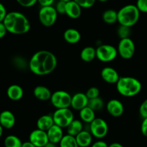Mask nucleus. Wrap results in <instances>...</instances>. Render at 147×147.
<instances>
[{"mask_svg": "<svg viewBox=\"0 0 147 147\" xmlns=\"http://www.w3.org/2000/svg\"><path fill=\"white\" fill-rule=\"evenodd\" d=\"M4 25L8 32L14 34H24L30 30V22L24 14L19 11L7 13L4 18Z\"/></svg>", "mask_w": 147, "mask_h": 147, "instance_id": "2", "label": "nucleus"}, {"mask_svg": "<svg viewBox=\"0 0 147 147\" xmlns=\"http://www.w3.org/2000/svg\"><path fill=\"white\" fill-rule=\"evenodd\" d=\"M44 147H57V144H56L52 143V142H49L48 143H47Z\"/></svg>", "mask_w": 147, "mask_h": 147, "instance_id": "44", "label": "nucleus"}, {"mask_svg": "<svg viewBox=\"0 0 147 147\" xmlns=\"http://www.w3.org/2000/svg\"><path fill=\"white\" fill-rule=\"evenodd\" d=\"M57 65V57L53 53L47 50H40L32 56L28 67L34 75L42 76L53 73Z\"/></svg>", "mask_w": 147, "mask_h": 147, "instance_id": "1", "label": "nucleus"}, {"mask_svg": "<svg viewBox=\"0 0 147 147\" xmlns=\"http://www.w3.org/2000/svg\"><path fill=\"white\" fill-rule=\"evenodd\" d=\"M54 1L55 0H37V2L41 5V7L52 6Z\"/></svg>", "mask_w": 147, "mask_h": 147, "instance_id": "39", "label": "nucleus"}, {"mask_svg": "<svg viewBox=\"0 0 147 147\" xmlns=\"http://www.w3.org/2000/svg\"><path fill=\"white\" fill-rule=\"evenodd\" d=\"M86 96L88 98V99L94 98L98 97L99 94H100V91L99 89L96 87H91L87 90L86 92Z\"/></svg>", "mask_w": 147, "mask_h": 147, "instance_id": "32", "label": "nucleus"}, {"mask_svg": "<svg viewBox=\"0 0 147 147\" xmlns=\"http://www.w3.org/2000/svg\"><path fill=\"white\" fill-rule=\"evenodd\" d=\"M140 11L134 4H127L118 11V22L120 25L131 27L138 22Z\"/></svg>", "mask_w": 147, "mask_h": 147, "instance_id": "4", "label": "nucleus"}, {"mask_svg": "<svg viewBox=\"0 0 147 147\" xmlns=\"http://www.w3.org/2000/svg\"><path fill=\"white\" fill-rule=\"evenodd\" d=\"M7 94L9 98L11 100H19L23 97L24 90H23L22 88L19 85H11L7 88Z\"/></svg>", "mask_w": 147, "mask_h": 147, "instance_id": "20", "label": "nucleus"}, {"mask_svg": "<svg viewBox=\"0 0 147 147\" xmlns=\"http://www.w3.org/2000/svg\"><path fill=\"white\" fill-rule=\"evenodd\" d=\"M102 18L104 22L109 24H113L118 22V11L114 9H107L103 13Z\"/></svg>", "mask_w": 147, "mask_h": 147, "instance_id": "26", "label": "nucleus"}, {"mask_svg": "<svg viewBox=\"0 0 147 147\" xmlns=\"http://www.w3.org/2000/svg\"><path fill=\"white\" fill-rule=\"evenodd\" d=\"M100 76L105 82L110 84H114L118 82L120 77L118 72L111 67H106L101 70Z\"/></svg>", "mask_w": 147, "mask_h": 147, "instance_id": "15", "label": "nucleus"}, {"mask_svg": "<svg viewBox=\"0 0 147 147\" xmlns=\"http://www.w3.org/2000/svg\"><path fill=\"white\" fill-rule=\"evenodd\" d=\"M96 1H100V2H106V1H109V0H96Z\"/></svg>", "mask_w": 147, "mask_h": 147, "instance_id": "46", "label": "nucleus"}, {"mask_svg": "<svg viewBox=\"0 0 147 147\" xmlns=\"http://www.w3.org/2000/svg\"><path fill=\"white\" fill-rule=\"evenodd\" d=\"M29 141L36 147H44L49 142L47 131L39 129L32 131L29 136Z\"/></svg>", "mask_w": 147, "mask_h": 147, "instance_id": "11", "label": "nucleus"}, {"mask_svg": "<svg viewBox=\"0 0 147 147\" xmlns=\"http://www.w3.org/2000/svg\"><path fill=\"white\" fill-rule=\"evenodd\" d=\"M72 96L65 90H57L52 93L50 101L56 109L69 108L71 105Z\"/></svg>", "mask_w": 147, "mask_h": 147, "instance_id": "8", "label": "nucleus"}, {"mask_svg": "<svg viewBox=\"0 0 147 147\" xmlns=\"http://www.w3.org/2000/svg\"><path fill=\"white\" fill-rule=\"evenodd\" d=\"M109 147H124L121 144L117 143V142H115V143H112L109 145Z\"/></svg>", "mask_w": 147, "mask_h": 147, "instance_id": "43", "label": "nucleus"}, {"mask_svg": "<svg viewBox=\"0 0 147 147\" xmlns=\"http://www.w3.org/2000/svg\"><path fill=\"white\" fill-rule=\"evenodd\" d=\"M82 8L88 9L94 5L96 0H74Z\"/></svg>", "mask_w": 147, "mask_h": 147, "instance_id": "31", "label": "nucleus"}, {"mask_svg": "<svg viewBox=\"0 0 147 147\" xmlns=\"http://www.w3.org/2000/svg\"><path fill=\"white\" fill-rule=\"evenodd\" d=\"M141 131L144 136L147 137V118L143 119V121L141 126Z\"/></svg>", "mask_w": 147, "mask_h": 147, "instance_id": "38", "label": "nucleus"}, {"mask_svg": "<svg viewBox=\"0 0 147 147\" xmlns=\"http://www.w3.org/2000/svg\"><path fill=\"white\" fill-rule=\"evenodd\" d=\"M22 147H36V146H34L31 142L28 141V142H24V143H22Z\"/></svg>", "mask_w": 147, "mask_h": 147, "instance_id": "42", "label": "nucleus"}, {"mask_svg": "<svg viewBox=\"0 0 147 147\" xmlns=\"http://www.w3.org/2000/svg\"><path fill=\"white\" fill-rule=\"evenodd\" d=\"M55 124L61 128H67L74 119V114L68 108L57 109L53 114Z\"/></svg>", "mask_w": 147, "mask_h": 147, "instance_id": "5", "label": "nucleus"}, {"mask_svg": "<svg viewBox=\"0 0 147 147\" xmlns=\"http://www.w3.org/2000/svg\"><path fill=\"white\" fill-rule=\"evenodd\" d=\"M96 57V49L93 47H86L80 52V58L86 63H89Z\"/></svg>", "mask_w": 147, "mask_h": 147, "instance_id": "23", "label": "nucleus"}, {"mask_svg": "<svg viewBox=\"0 0 147 147\" xmlns=\"http://www.w3.org/2000/svg\"><path fill=\"white\" fill-rule=\"evenodd\" d=\"M118 53L125 60L131 59L135 53V45L130 37L121 39L118 45Z\"/></svg>", "mask_w": 147, "mask_h": 147, "instance_id": "10", "label": "nucleus"}, {"mask_svg": "<svg viewBox=\"0 0 147 147\" xmlns=\"http://www.w3.org/2000/svg\"><path fill=\"white\" fill-rule=\"evenodd\" d=\"M60 1H65V2H67V1H70V0H60Z\"/></svg>", "mask_w": 147, "mask_h": 147, "instance_id": "47", "label": "nucleus"}, {"mask_svg": "<svg viewBox=\"0 0 147 147\" xmlns=\"http://www.w3.org/2000/svg\"><path fill=\"white\" fill-rule=\"evenodd\" d=\"M16 122L15 116L9 111H4L0 113V124L5 129H11Z\"/></svg>", "mask_w": 147, "mask_h": 147, "instance_id": "17", "label": "nucleus"}, {"mask_svg": "<svg viewBox=\"0 0 147 147\" xmlns=\"http://www.w3.org/2000/svg\"><path fill=\"white\" fill-rule=\"evenodd\" d=\"M7 32V30L6 28L5 25H4V22H0V39L4 37V36L6 35Z\"/></svg>", "mask_w": 147, "mask_h": 147, "instance_id": "40", "label": "nucleus"}, {"mask_svg": "<svg viewBox=\"0 0 147 147\" xmlns=\"http://www.w3.org/2000/svg\"><path fill=\"white\" fill-rule=\"evenodd\" d=\"M65 40L69 44H76L81 39L80 32L73 28H69L65 31L63 34Z\"/></svg>", "mask_w": 147, "mask_h": 147, "instance_id": "22", "label": "nucleus"}, {"mask_svg": "<svg viewBox=\"0 0 147 147\" xmlns=\"http://www.w3.org/2000/svg\"><path fill=\"white\" fill-rule=\"evenodd\" d=\"M117 55V49L111 45H101L96 48V57L103 63L113 61Z\"/></svg>", "mask_w": 147, "mask_h": 147, "instance_id": "7", "label": "nucleus"}, {"mask_svg": "<svg viewBox=\"0 0 147 147\" xmlns=\"http://www.w3.org/2000/svg\"><path fill=\"white\" fill-rule=\"evenodd\" d=\"M136 5L140 12L147 13V0H137Z\"/></svg>", "mask_w": 147, "mask_h": 147, "instance_id": "34", "label": "nucleus"}, {"mask_svg": "<svg viewBox=\"0 0 147 147\" xmlns=\"http://www.w3.org/2000/svg\"><path fill=\"white\" fill-rule=\"evenodd\" d=\"M22 142L20 139L14 135H9L4 139V146L5 147H22Z\"/></svg>", "mask_w": 147, "mask_h": 147, "instance_id": "28", "label": "nucleus"}, {"mask_svg": "<svg viewBox=\"0 0 147 147\" xmlns=\"http://www.w3.org/2000/svg\"><path fill=\"white\" fill-rule=\"evenodd\" d=\"M142 85L138 79L133 77H120L116 83V90L121 96L133 97L140 93Z\"/></svg>", "mask_w": 147, "mask_h": 147, "instance_id": "3", "label": "nucleus"}, {"mask_svg": "<svg viewBox=\"0 0 147 147\" xmlns=\"http://www.w3.org/2000/svg\"><path fill=\"white\" fill-rule=\"evenodd\" d=\"M106 110L111 116L113 117H119L124 112V106L119 100L112 99L108 102Z\"/></svg>", "mask_w": 147, "mask_h": 147, "instance_id": "12", "label": "nucleus"}, {"mask_svg": "<svg viewBox=\"0 0 147 147\" xmlns=\"http://www.w3.org/2000/svg\"><path fill=\"white\" fill-rule=\"evenodd\" d=\"M90 132L94 137L103 139L109 132V126L104 119L96 118L90 123Z\"/></svg>", "mask_w": 147, "mask_h": 147, "instance_id": "9", "label": "nucleus"}, {"mask_svg": "<svg viewBox=\"0 0 147 147\" xmlns=\"http://www.w3.org/2000/svg\"><path fill=\"white\" fill-rule=\"evenodd\" d=\"M66 129H67V134L76 136L83 131V123L81 121L74 119Z\"/></svg>", "mask_w": 147, "mask_h": 147, "instance_id": "24", "label": "nucleus"}, {"mask_svg": "<svg viewBox=\"0 0 147 147\" xmlns=\"http://www.w3.org/2000/svg\"><path fill=\"white\" fill-rule=\"evenodd\" d=\"M91 147H109V145L103 141H98L93 144Z\"/></svg>", "mask_w": 147, "mask_h": 147, "instance_id": "41", "label": "nucleus"}, {"mask_svg": "<svg viewBox=\"0 0 147 147\" xmlns=\"http://www.w3.org/2000/svg\"><path fill=\"white\" fill-rule=\"evenodd\" d=\"M92 136L93 135L90 132L83 130L75 137L79 147H88L92 143V140H93Z\"/></svg>", "mask_w": 147, "mask_h": 147, "instance_id": "18", "label": "nucleus"}, {"mask_svg": "<svg viewBox=\"0 0 147 147\" xmlns=\"http://www.w3.org/2000/svg\"><path fill=\"white\" fill-rule=\"evenodd\" d=\"M82 14V7L74 0L66 2L65 14L71 19L79 18Z\"/></svg>", "mask_w": 147, "mask_h": 147, "instance_id": "14", "label": "nucleus"}, {"mask_svg": "<svg viewBox=\"0 0 147 147\" xmlns=\"http://www.w3.org/2000/svg\"><path fill=\"white\" fill-rule=\"evenodd\" d=\"M80 118L83 122L90 123L96 119L95 111L87 106L80 111Z\"/></svg>", "mask_w": 147, "mask_h": 147, "instance_id": "25", "label": "nucleus"}, {"mask_svg": "<svg viewBox=\"0 0 147 147\" xmlns=\"http://www.w3.org/2000/svg\"><path fill=\"white\" fill-rule=\"evenodd\" d=\"M60 147H79L75 136L71 135H64L59 143Z\"/></svg>", "mask_w": 147, "mask_h": 147, "instance_id": "27", "label": "nucleus"}, {"mask_svg": "<svg viewBox=\"0 0 147 147\" xmlns=\"http://www.w3.org/2000/svg\"><path fill=\"white\" fill-rule=\"evenodd\" d=\"M2 134H3V127L1 126V124H0V138H1V136H2Z\"/></svg>", "mask_w": 147, "mask_h": 147, "instance_id": "45", "label": "nucleus"}, {"mask_svg": "<svg viewBox=\"0 0 147 147\" xmlns=\"http://www.w3.org/2000/svg\"><path fill=\"white\" fill-rule=\"evenodd\" d=\"M88 106L93 109V111H100L103 107V100L99 96L94 98L89 99Z\"/></svg>", "mask_w": 147, "mask_h": 147, "instance_id": "29", "label": "nucleus"}, {"mask_svg": "<svg viewBox=\"0 0 147 147\" xmlns=\"http://www.w3.org/2000/svg\"><path fill=\"white\" fill-rule=\"evenodd\" d=\"M139 113L143 119L147 118V98L144 100L139 107Z\"/></svg>", "mask_w": 147, "mask_h": 147, "instance_id": "36", "label": "nucleus"}, {"mask_svg": "<svg viewBox=\"0 0 147 147\" xmlns=\"http://www.w3.org/2000/svg\"><path fill=\"white\" fill-rule=\"evenodd\" d=\"M88 98L87 97L86 93H77L72 96L70 106L75 110L80 111L88 106Z\"/></svg>", "mask_w": 147, "mask_h": 147, "instance_id": "13", "label": "nucleus"}, {"mask_svg": "<svg viewBox=\"0 0 147 147\" xmlns=\"http://www.w3.org/2000/svg\"><path fill=\"white\" fill-rule=\"evenodd\" d=\"M57 14L55 7L53 6L42 7L39 11V20L45 27H51L57 21Z\"/></svg>", "mask_w": 147, "mask_h": 147, "instance_id": "6", "label": "nucleus"}, {"mask_svg": "<svg viewBox=\"0 0 147 147\" xmlns=\"http://www.w3.org/2000/svg\"><path fill=\"white\" fill-rule=\"evenodd\" d=\"M7 9L2 3L0 2V22L4 21L6 15H7Z\"/></svg>", "mask_w": 147, "mask_h": 147, "instance_id": "37", "label": "nucleus"}, {"mask_svg": "<svg viewBox=\"0 0 147 147\" xmlns=\"http://www.w3.org/2000/svg\"><path fill=\"white\" fill-rule=\"evenodd\" d=\"M131 29L129 27L124 25H120L117 30V34L120 39H124L129 37Z\"/></svg>", "mask_w": 147, "mask_h": 147, "instance_id": "30", "label": "nucleus"}, {"mask_svg": "<svg viewBox=\"0 0 147 147\" xmlns=\"http://www.w3.org/2000/svg\"><path fill=\"white\" fill-rule=\"evenodd\" d=\"M55 124L53 116L43 115L40 116L37 121V128L40 130L47 131L50 128Z\"/></svg>", "mask_w": 147, "mask_h": 147, "instance_id": "19", "label": "nucleus"}, {"mask_svg": "<svg viewBox=\"0 0 147 147\" xmlns=\"http://www.w3.org/2000/svg\"><path fill=\"white\" fill-rule=\"evenodd\" d=\"M16 1L20 5L26 8L33 7L37 2V0H16Z\"/></svg>", "mask_w": 147, "mask_h": 147, "instance_id": "33", "label": "nucleus"}, {"mask_svg": "<svg viewBox=\"0 0 147 147\" xmlns=\"http://www.w3.org/2000/svg\"><path fill=\"white\" fill-rule=\"evenodd\" d=\"M47 136H48L49 142L54 144H59L63 137V128L60 127L57 125L54 124L51 128L47 131Z\"/></svg>", "mask_w": 147, "mask_h": 147, "instance_id": "16", "label": "nucleus"}, {"mask_svg": "<svg viewBox=\"0 0 147 147\" xmlns=\"http://www.w3.org/2000/svg\"><path fill=\"white\" fill-rule=\"evenodd\" d=\"M55 9L57 10L58 14H65V9H66V2L59 0L58 2L57 3L55 6Z\"/></svg>", "mask_w": 147, "mask_h": 147, "instance_id": "35", "label": "nucleus"}, {"mask_svg": "<svg viewBox=\"0 0 147 147\" xmlns=\"http://www.w3.org/2000/svg\"><path fill=\"white\" fill-rule=\"evenodd\" d=\"M33 94L36 98L40 100H50V98L52 96L50 89L44 86H38L34 88L33 90Z\"/></svg>", "mask_w": 147, "mask_h": 147, "instance_id": "21", "label": "nucleus"}]
</instances>
